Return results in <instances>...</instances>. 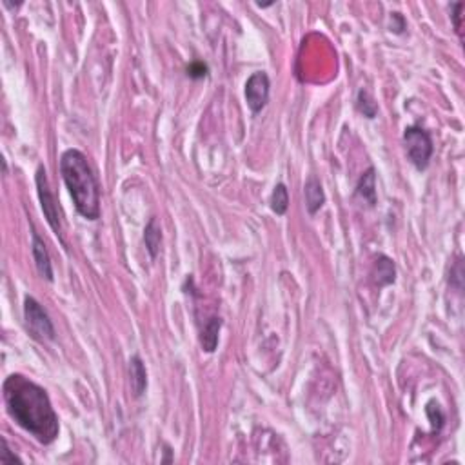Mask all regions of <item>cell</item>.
Wrapping results in <instances>:
<instances>
[{"instance_id": "cell-9", "label": "cell", "mask_w": 465, "mask_h": 465, "mask_svg": "<svg viewBox=\"0 0 465 465\" xmlns=\"http://www.w3.org/2000/svg\"><path fill=\"white\" fill-rule=\"evenodd\" d=\"M373 280H375L376 285H389L395 284L396 280V267L395 262L391 260L389 256L385 255H378L375 260V265H373Z\"/></svg>"}, {"instance_id": "cell-19", "label": "cell", "mask_w": 465, "mask_h": 465, "mask_svg": "<svg viewBox=\"0 0 465 465\" xmlns=\"http://www.w3.org/2000/svg\"><path fill=\"white\" fill-rule=\"evenodd\" d=\"M391 19H393V22H396V24H391V31H395V33H402V31L405 30V21L404 17L400 15V13H391Z\"/></svg>"}, {"instance_id": "cell-12", "label": "cell", "mask_w": 465, "mask_h": 465, "mask_svg": "<svg viewBox=\"0 0 465 465\" xmlns=\"http://www.w3.org/2000/svg\"><path fill=\"white\" fill-rule=\"evenodd\" d=\"M222 320L218 316H213L209 320L205 322V325L202 327L200 333V345L205 353H215V349L218 347V335H220Z\"/></svg>"}, {"instance_id": "cell-6", "label": "cell", "mask_w": 465, "mask_h": 465, "mask_svg": "<svg viewBox=\"0 0 465 465\" xmlns=\"http://www.w3.org/2000/svg\"><path fill=\"white\" fill-rule=\"evenodd\" d=\"M269 76L264 71H256L245 82V102L253 113H260L269 101Z\"/></svg>"}, {"instance_id": "cell-15", "label": "cell", "mask_w": 465, "mask_h": 465, "mask_svg": "<svg viewBox=\"0 0 465 465\" xmlns=\"http://www.w3.org/2000/svg\"><path fill=\"white\" fill-rule=\"evenodd\" d=\"M356 105H358V111L365 118H375L376 113H378V105L373 101V96L369 95V91L360 90L358 91V96H356Z\"/></svg>"}, {"instance_id": "cell-16", "label": "cell", "mask_w": 465, "mask_h": 465, "mask_svg": "<svg viewBox=\"0 0 465 465\" xmlns=\"http://www.w3.org/2000/svg\"><path fill=\"white\" fill-rule=\"evenodd\" d=\"M205 75H207V65L204 62H193V64L187 65V76H191V79L198 81V79H204Z\"/></svg>"}, {"instance_id": "cell-5", "label": "cell", "mask_w": 465, "mask_h": 465, "mask_svg": "<svg viewBox=\"0 0 465 465\" xmlns=\"http://www.w3.org/2000/svg\"><path fill=\"white\" fill-rule=\"evenodd\" d=\"M24 320L25 327L30 331V335L39 342H51L55 340V327L53 322L48 316L42 305L33 298V296H25L24 300Z\"/></svg>"}, {"instance_id": "cell-11", "label": "cell", "mask_w": 465, "mask_h": 465, "mask_svg": "<svg viewBox=\"0 0 465 465\" xmlns=\"http://www.w3.org/2000/svg\"><path fill=\"white\" fill-rule=\"evenodd\" d=\"M356 195L360 196L362 202L373 207L376 204V175L375 167H369L364 175L360 176L358 185H356Z\"/></svg>"}, {"instance_id": "cell-18", "label": "cell", "mask_w": 465, "mask_h": 465, "mask_svg": "<svg viewBox=\"0 0 465 465\" xmlns=\"http://www.w3.org/2000/svg\"><path fill=\"white\" fill-rule=\"evenodd\" d=\"M2 442H4V451H2V455H0V462H2V464H15V462L22 464V460L19 458V456L11 455V449H10V445H8V442L6 440H2Z\"/></svg>"}, {"instance_id": "cell-3", "label": "cell", "mask_w": 465, "mask_h": 465, "mask_svg": "<svg viewBox=\"0 0 465 465\" xmlns=\"http://www.w3.org/2000/svg\"><path fill=\"white\" fill-rule=\"evenodd\" d=\"M404 144L411 164L418 171L427 169L431 156H433V141H431L429 133L422 127L411 125L404 133Z\"/></svg>"}, {"instance_id": "cell-7", "label": "cell", "mask_w": 465, "mask_h": 465, "mask_svg": "<svg viewBox=\"0 0 465 465\" xmlns=\"http://www.w3.org/2000/svg\"><path fill=\"white\" fill-rule=\"evenodd\" d=\"M31 251H33V258H35V265L37 271H39V275L42 278H45L48 282H53V265H51V256L48 253V247H45L44 240H42L39 233L33 229L31 233Z\"/></svg>"}, {"instance_id": "cell-17", "label": "cell", "mask_w": 465, "mask_h": 465, "mask_svg": "<svg viewBox=\"0 0 465 465\" xmlns=\"http://www.w3.org/2000/svg\"><path fill=\"white\" fill-rule=\"evenodd\" d=\"M465 4L464 2H456L455 6H453V15H451V19H453V24H455V30L456 33H458V37L462 39V11H464Z\"/></svg>"}, {"instance_id": "cell-14", "label": "cell", "mask_w": 465, "mask_h": 465, "mask_svg": "<svg viewBox=\"0 0 465 465\" xmlns=\"http://www.w3.org/2000/svg\"><path fill=\"white\" fill-rule=\"evenodd\" d=\"M289 207V191L285 187V184H276L273 195H271V209L276 215H285Z\"/></svg>"}, {"instance_id": "cell-10", "label": "cell", "mask_w": 465, "mask_h": 465, "mask_svg": "<svg viewBox=\"0 0 465 465\" xmlns=\"http://www.w3.org/2000/svg\"><path fill=\"white\" fill-rule=\"evenodd\" d=\"M130 376H131V387H133V395L141 398L147 389V373H145V365L138 355L130 358Z\"/></svg>"}, {"instance_id": "cell-13", "label": "cell", "mask_w": 465, "mask_h": 465, "mask_svg": "<svg viewBox=\"0 0 465 465\" xmlns=\"http://www.w3.org/2000/svg\"><path fill=\"white\" fill-rule=\"evenodd\" d=\"M144 244L145 249L149 253L151 260H155L158 253H161V244H162V229L161 225L156 224V218H149L147 225L144 229Z\"/></svg>"}, {"instance_id": "cell-4", "label": "cell", "mask_w": 465, "mask_h": 465, "mask_svg": "<svg viewBox=\"0 0 465 465\" xmlns=\"http://www.w3.org/2000/svg\"><path fill=\"white\" fill-rule=\"evenodd\" d=\"M35 184H37V193H39V198H41L42 213H44L45 220L51 225V229L59 236V240L62 242V245H65L64 236H62V218H61V209H59V204L55 200V195L51 193L50 180H48V173H45L44 167H39L35 175Z\"/></svg>"}, {"instance_id": "cell-1", "label": "cell", "mask_w": 465, "mask_h": 465, "mask_svg": "<svg viewBox=\"0 0 465 465\" xmlns=\"http://www.w3.org/2000/svg\"><path fill=\"white\" fill-rule=\"evenodd\" d=\"M4 404L8 415L28 431L37 442L50 445L56 440L61 425L50 396L41 385L22 375H11L4 382Z\"/></svg>"}, {"instance_id": "cell-8", "label": "cell", "mask_w": 465, "mask_h": 465, "mask_svg": "<svg viewBox=\"0 0 465 465\" xmlns=\"http://www.w3.org/2000/svg\"><path fill=\"white\" fill-rule=\"evenodd\" d=\"M304 195H305V207L309 215H316L322 209V205L325 204V195L322 189L320 180L316 176H309L304 185Z\"/></svg>"}, {"instance_id": "cell-2", "label": "cell", "mask_w": 465, "mask_h": 465, "mask_svg": "<svg viewBox=\"0 0 465 465\" xmlns=\"http://www.w3.org/2000/svg\"><path fill=\"white\" fill-rule=\"evenodd\" d=\"M61 175L79 215L96 220L101 216V187L82 151L68 149L62 153Z\"/></svg>"}]
</instances>
